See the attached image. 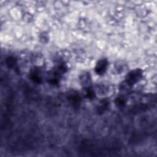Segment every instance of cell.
Here are the masks:
<instances>
[{"label": "cell", "mask_w": 157, "mask_h": 157, "mask_svg": "<svg viewBox=\"0 0 157 157\" xmlns=\"http://www.w3.org/2000/svg\"><path fill=\"white\" fill-rule=\"evenodd\" d=\"M106 66H107V63L104 60H102L99 62V63L98 64L96 70L98 73H103L104 72V71L106 68Z\"/></svg>", "instance_id": "cell-1"}]
</instances>
